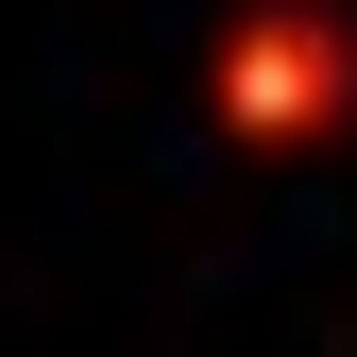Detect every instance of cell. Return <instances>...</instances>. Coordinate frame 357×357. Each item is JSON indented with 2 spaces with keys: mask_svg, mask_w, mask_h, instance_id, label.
I'll list each match as a JSON object with an SVG mask.
<instances>
[{
  "mask_svg": "<svg viewBox=\"0 0 357 357\" xmlns=\"http://www.w3.org/2000/svg\"><path fill=\"white\" fill-rule=\"evenodd\" d=\"M204 137L221 153H340L357 137V0H221Z\"/></svg>",
  "mask_w": 357,
  "mask_h": 357,
  "instance_id": "6da1fadb",
  "label": "cell"
}]
</instances>
